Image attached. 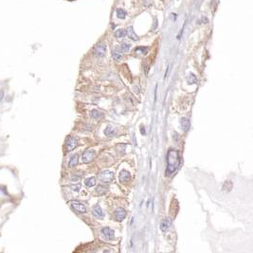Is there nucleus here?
<instances>
[{
	"label": "nucleus",
	"instance_id": "obj_12",
	"mask_svg": "<svg viewBox=\"0 0 253 253\" xmlns=\"http://www.w3.org/2000/svg\"><path fill=\"white\" fill-rule=\"evenodd\" d=\"M170 226H171V219L170 218H164L160 223V230L165 232V231L168 230Z\"/></svg>",
	"mask_w": 253,
	"mask_h": 253
},
{
	"label": "nucleus",
	"instance_id": "obj_5",
	"mask_svg": "<svg viewBox=\"0 0 253 253\" xmlns=\"http://www.w3.org/2000/svg\"><path fill=\"white\" fill-rule=\"evenodd\" d=\"M94 157H95V151L94 150H87L83 154L82 161L84 163H89L94 159Z\"/></svg>",
	"mask_w": 253,
	"mask_h": 253
},
{
	"label": "nucleus",
	"instance_id": "obj_27",
	"mask_svg": "<svg viewBox=\"0 0 253 253\" xmlns=\"http://www.w3.org/2000/svg\"><path fill=\"white\" fill-rule=\"evenodd\" d=\"M184 26H185V25H183V27H182V29H181V31H180L179 34L177 36V39H180V38H181V35H182V33H183V29H184Z\"/></svg>",
	"mask_w": 253,
	"mask_h": 253
},
{
	"label": "nucleus",
	"instance_id": "obj_4",
	"mask_svg": "<svg viewBox=\"0 0 253 253\" xmlns=\"http://www.w3.org/2000/svg\"><path fill=\"white\" fill-rule=\"evenodd\" d=\"M114 178V173L110 171H104V172H101V173L99 174V179L101 180V182H104V183H108L111 182Z\"/></svg>",
	"mask_w": 253,
	"mask_h": 253
},
{
	"label": "nucleus",
	"instance_id": "obj_9",
	"mask_svg": "<svg viewBox=\"0 0 253 253\" xmlns=\"http://www.w3.org/2000/svg\"><path fill=\"white\" fill-rule=\"evenodd\" d=\"M92 212H93V215L99 218V219H102V218L104 217V212L101 211V208L98 205L95 206V207H93Z\"/></svg>",
	"mask_w": 253,
	"mask_h": 253
},
{
	"label": "nucleus",
	"instance_id": "obj_26",
	"mask_svg": "<svg viewBox=\"0 0 253 253\" xmlns=\"http://www.w3.org/2000/svg\"><path fill=\"white\" fill-rule=\"evenodd\" d=\"M80 188H81V185H80V184H77V185L71 186V189H72V190H73L74 192H79Z\"/></svg>",
	"mask_w": 253,
	"mask_h": 253
},
{
	"label": "nucleus",
	"instance_id": "obj_18",
	"mask_svg": "<svg viewBox=\"0 0 253 253\" xmlns=\"http://www.w3.org/2000/svg\"><path fill=\"white\" fill-rule=\"evenodd\" d=\"M84 184L87 187H93L96 184V177H91L89 178H86V179H85V181H84Z\"/></svg>",
	"mask_w": 253,
	"mask_h": 253
},
{
	"label": "nucleus",
	"instance_id": "obj_22",
	"mask_svg": "<svg viewBox=\"0 0 253 253\" xmlns=\"http://www.w3.org/2000/svg\"><path fill=\"white\" fill-rule=\"evenodd\" d=\"M90 114H91V117L94 118V119H100V118L102 117V116H104V114L101 113L100 111H98V110H96V109L92 110Z\"/></svg>",
	"mask_w": 253,
	"mask_h": 253
},
{
	"label": "nucleus",
	"instance_id": "obj_14",
	"mask_svg": "<svg viewBox=\"0 0 253 253\" xmlns=\"http://www.w3.org/2000/svg\"><path fill=\"white\" fill-rule=\"evenodd\" d=\"M116 15H117L118 18L119 19H124L126 18V15H127V12L123 10V9L121 8H119L116 10Z\"/></svg>",
	"mask_w": 253,
	"mask_h": 253
},
{
	"label": "nucleus",
	"instance_id": "obj_7",
	"mask_svg": "<svg viewBox=\"0 0 253 253\" xmlns=\"http://www.w3.org/2000/svg\"><path fill=\"white\" fill-rule=\"evenodd\" d=\"M131 177V174L129 172H127L126 170H123L121 172V174L119 175V181L121 183H126L130 180Z\"/></svg>",
	"mask_w": 253,
	"mask_h": 253
},
{
	"label": "nucleus",
	"instance_id": "obj_23",
	"mask_svg": "<svg viewBox=\"0 0 253 253\" xmlns=\"http://www.w3.org/2000/svg\"><path fill=\"white\" fill-rule=\"evenodd\" d=\"M147 50H148V49L146 48V46H138V48L135 49L136 52L139 53V54H146Z\"/></svg>",
	"mask_w": 253,
	"mask_h": 253
},
{
	"label": "nucleus",
	"instance_id": "obj_1",
	"mask_svg": "<svg viewBox=\"0 0 253 253\" xmlns=\"http://www.w3.org/2000/svg\"><path fill=\"white\" fill-rule=\"evenodd\" d=\"M180 163V157L179 153L177 150L171 149L167 155V171L166 174L171 175L177 170Z\"/></svg>",
	"mask_w": 253,
	"mask_h": 253
},
{
	"label": "nucleus",
	"instance_id": "obj_16",
	"mask_svg": "<svg viewBox=\"0 0 253 253\" xmlns=\"http://www.w3.org/2000/svg\"><path fill=\"white\" fill-rule=\"evenodd\" d=\"M78 159H79V156L77 155H73L69 159V163H68V166L69 167H74L78 164Z\"/></svg>",
	"mask_w": 253,
	"mask_h": 253
},
{
	"label": "nucleus",
	"instance_id": "obj_25",
	"mask_svg": "<svg viewBox=\"0 0 253 253\" xmlns=\"http://www.w3.org/2000/svg\"><path fill=\"white\" fill-rule=\"evenodd\" d=\"M81 175L82 174H73L72 175V177H71V180H73V181H75V180H79L80 178H81Z\"/></svg>",
	"mask_w": 253,
	"mask_h": 253
},
{
	"label": "nucleus",
	"instance_id": "obj_28",
	"mask_svg": "<svg viewBox=\"0 0 253 253\" xmlns=\"http://www.w3.org/2000/svg\"><path fill=\"white\" fill-rule=\"evenodd\" d=\"M3 98H4V91H3L2 89H0V102L2 101Z\"/></svg>",
	"mask_w": 253,
	"mask_h": 253
},
{
	"label": "nucleus",
	"instance_id": "obj_19",
	"mask_svg": "<svg viewBox=\"0 0 253 253\" xmlns=\"http://www.w3.org/2000/svg\"><path fill=\"white\" fill-rule=\"evenodd\" d=\"M104 134H105L107 137H113L114 135H116V130L114 129L112 126H108V127H107L106 129L104 130Z\"/></svg>",
	"mask_w": 253,
	"mask_h": 253
},
{
	"label": "nucleus",
	"instance_id": "obj_20",
	"mask_svg": "<svg viewBox=\"0 0 253 253\" xmlns=\"http://www.w3.org/2000/svg\"><path fill=\"white\" fill-rule=\"evenodd\" d=\"M115 36L117 38H122V37H125L126 36V29H118V31H116L115 32Z\"/></svg>",
	"mask_w": 253,
	"mask_h": 253
},
{
	"label": "nucleus",
	"instance_id": "obj_3",
	"mask_svg": "<svg viewBox=\"0 0 253 253\" xmlns=\"http://www.w3.org/2000/svg\"><path fill=\"white\" fill-rule=\"evenodd\" d=\"M105 53H106V46L104 43H100V44L95 46V48H94V54H95V56L101 58L104 56Z\"/></svg>",
	"mask_w": 253,
	"mask_h": 253
},
{
	"label": "nucleus",
	"instance_id": "obj_6",
	"mask_svg": "<svg viewBox=\"0 0 253 253\" xmlns=\"http://www.w3.org/2000/svg\"><path fill=\"white\" fill-rule=\"evenodd\" d=\"M70 205H71V208L79 213H84L86 212V207H85L84 204L78 202V201H72Z\"/></svg>",
	"mask_w": 253,
	"mask_h": 253
},
{
	"label": "nucleus",
	"instance_id": "obj_11",
	"mask_svg": "<svg viewBox=\"0 0 253 253\" xmlns=\"http://www.w3.org/2000/svg\"><path fill=\"white\" fill-rule=\"evenodd\" d=\"M112 56L115 61H119L122 59V50L121 48H115L112 51Z\"/></svg>",
	"mask_w": 253,
	"mask_h": 253
},
{
	"label": "nucleus",
	"instance_id": "obj_10",
	"mask_svg": "<svg viewBox=\"0 0 253 253\" xmlns=\"http://www.w3.org/2000/svg\"><path fill=\"white\" fill-rule=\"evenodd\" d=\"M101 233L104 235V237L106 239H108V240L114 239V230L109 228H104L101 229Z\"/></svg>",
	"mask_w": 253,
	"mask_h": 253
},
{
	"label": "nucleus",
	"instance_id": "obj_13",
	"mask_svg": "<svg viewBox=\"0 0 253 253\" xmlns=\"http://www.w3.org/2000/svg\"><path fill=\"white\" fill-rule=\"evenodd\" d=\"M126 35L133 41H138L139 40V37L137 36V34L134 31V29H133V27H131V26L130 27H128V29H126Z\"/></svg>",
	"mask_w": 253,
	"mask_h": 253
},
{
	"label": "nucleus",
	"instance_id": "obj_24",
	"mask_svg": "<svg viewBox=\"0 0 253 253\" xmlns=\"http://www.w3.org/2000/svg\"><path fill=\"white\" fill-rule=\"evenodd\" d=\"M196 82H197L196 77L194 74H190V76H189V83H190V84H195Z\"/></svg>",
	"mask_w": 253,
	"mask_h": 253
},
{
	"label": "nucleus",
	"instance_id": "obj_8",
	"mask_svg": "<svg viewBox=\"0 0 253 253\" xmlns=\"http://www.w3.org/2000/svg\"><path fill=\"white\" fill-rule=\"evenodd\" d=\"M114 215H115V218H116V220L117 221H122L124 218L126 217V212L124 211L123 209H117V211L115 212V213H114Z\"/></svg>",
	"mask_w": 253,
	"mask_h": 253
},
{
	"label": "nucleus",
	"instance_id": "obj_2",
	"mask_svg": "<svg viewBox=\"0 0 253 253\" xmlns=\"http://www.w3.org/2000/svg\"><path fill=\"white\" fill-rule=\"evenodd\" d=\"M77 145H78V140L75 138H73V137H67L66 139V143H65V147L67 152L73 151L77 147Z\"/></svg>",
	"mask_w": 253,
	"mask_h": 253
},
{
	"label": "nucleus",
	"instance_id": "obj_15",
	"mask_svg": "<svg viewBox=\"0 0 253 253\" xmlns=\"http://www.w3.org/2000/svg\"><path fill=\"white\" fill-rule=\"evenodd\" d=\"M181 126H182V129L184 131H187L189 129V127H190V119H189L188 118H183L181 119Z\"/></svg>",
	"mask_w": 253,
	"mask_h": 253
},
{
	"label": "nucleus",
	"instance_id": "obj_21",
	"mask_svg": "<svg viewBox=\"0 0 253 253\" xmlns=\"http://www.w3.org/2000/svg\"><path fill=\"white\" fill-rule=\"evenodd\" d=\"M131 49V45L129 43H126V42H123L121 43V49L122 50V52H128Z\"/></svg>",
	"mask_w": 253,
	"mask_h": 253
},
{
	"label": "nucleus",
	"instance_id": "obj_17",
	"mask_svg": "<svg viewBox=\"0 0 253 253\" xmlns=\"http://www.w3.org/2000/svg\"><path fill=\"white\" fill-rule=\"evenodd\" d=\"M107 191H108V187L104 185H99L96 188V192L99 194H104L105 192H107Z\"/></svg>",
	"mask_w": 253,
	"mask_h": 253
}]
</instances>
